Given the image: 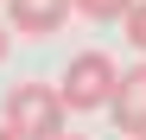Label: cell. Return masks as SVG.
Listing matches in <instances>:
<instances>
[{
  "instance_id": "cell-4",
  "label": "cell",
  "mask_w": 146,
  "mask_h": 140,
  "mask_svg": "<svg viewBox=\"0 0 146 140\" xmlns=\"http://www.w3.org/2000/svg\"><path fill=\"white\" fill-rule=\"evenodd\" d=\"M114 127L121 134H146V64L133 70H121V83H114Z\"/></svg>"
},
{
  "instance_id": "cell-7",
  "label": "cell",
  "mask_w": 146,
  "mask_h": 140,
  "mask_svg": "<svg viewBox=\"0 0 146 140\" xmlns=\"http://www.w3.org/2000/svg\"><path fill=\"white\" fill-rule=\"evenodd\" d=\"M0 140H26V134H19V127H13V121H0Z\"/></svg>"
},
{
  "instance_id": "cell-2",
  "label": "cell",
  "mask_w": 146,
  "mask_h": 140,
  "mask_svg": "<svg viewBox=\"0 0 146 140\" xmlns=\"http://www.w3.org/2000/svg\"><path fill=\"white\" fill-rule=\"evenodd\" d=\"M114 83H121V70L108 51H76L64 64V102L70 115H89V108H108L114 102Z\"/></svg>"
},
{
  "instance_id": "cell-1",
  "label": "cell",
  "mask_w": 146,
  "mask_h": 140,
  "mask_svg": "<svg viewBox=\"0 0 146 140\" xmlns=\"http://www.w3.org/2000/svg\"><path fill=\"white\" fill-rule=\"evenodd\" d=\"M64 115H70V102H64L57 83H13V96H7V121L26 134V140L64 134Z\"/></svg>"
},
{
  "instance_id": "cell-10",
  "label": "cell",
  "mask_w": 146,
  "mask_h": 140,
  "mask_svg": "<svg viewBox=\"0 0 146 140\" xmlns=\"http://www.w3.org/2000/svg\"><path fill=\"white\" fill-rule=\"evenodd\" d=\"M127 140H146V134H127Z\"/></svg>"
},
{
  "instance_id": "cell-3",
  "label": "cell",
  "mask_w": 146,
  "mask_h": 140,
  "mask_svg": "<svg viewBox=\"0 0 146 140\" xmlns=\"http://www.w3.org/2000/svg\"><path fill=\"white\" fill-rule=\"evenodd\" d=\"M76 13V0H7V19L13 32L26 38H44V32H64V19Z\"/></svg>"
},
{
  "instance_id": "cell-5",
  "label": "cell",
  "mask_w": 146,
  "mask_h": 140,
  "mask_svg": "<svg viewBox=\"0 0 146 140\" xmlns=\"http://www.w3.org/2000/svg\"><path fill=\"white\" fill-rule=\"evenodd\" d=\"M127 7H133V0H76V13L102 19V26H108V19H127Z\"/></svg>"
},
{
  "instance_id": "cell-6",
  "label": "cell",
  "mask_w": 146,
  "mask_h": 140,
  "mask_svg": "<svg viewBox=\"0 0 146 140\" xmlns=\"http://www.w3.org/2000/svg\"><path fill=\"white\" fill-rule=\"evenodd\" d=\"M121 26H127V45H133V51H146V0H133Z\"/></svg>"
},
{
  "instance_id": "cell-8",
  "label": "cell",
  "mask_w": 146,
  "mask_h": 140,
  "mask_svg": "<svg viewBox=\"0 0 146 140\" xmlns=\"http://www.w3.org/2000/svg\"><path fill=\"white\" fill-rule=\"evenodd\" d=\"M0 64H7V26H0Z\"/></svg>"
},
{
  "instance_id": "cell-9",
  "label": "cell",
  "mask_w": 146,
  "mask_h": 140,
  "mask_svg": "<svg viewBox=\"0 0 146 140\" xmlns=\"http://www.w3.org/2000/svg\"><path fill=\"white\" fill-rule=\"evenodd\" d=\"M51 140H89V134H51Z\"/></svg>"
}]
</instances>
